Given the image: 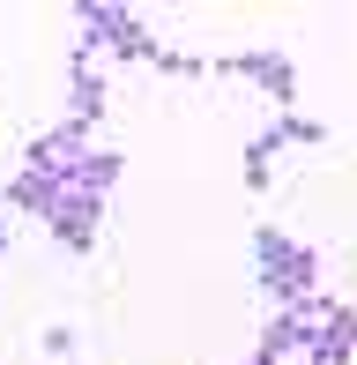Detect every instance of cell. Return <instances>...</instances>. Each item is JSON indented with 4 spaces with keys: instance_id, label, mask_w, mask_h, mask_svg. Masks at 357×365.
Masks as SVG:
<instances>
[{
    "instance_id": "cell-1",
    "label": "cell",
    "mask_w": 357,
    "mask_h": 365,
    "mask_svg": "<svg viewBox=\"0 0 357 365\" xmlns=\"http://www.w3.org/2000/svg\"><path fill=\"white\" fill-rule=\"evenodd\" d=\"M253 276H261L268 306H298V298H313V284H320V261H313V246H298L290 231H261V239H253Z\"/></svg>"
},
{
    "instance_id": "cell-2",
    "label": "cell",
    "mask_w": 357,
    "mask_h": 365,
    "mask_svg": "<svg viewBox=\"0 0 357 365\" xmlns=\"http://www.w3.org/2000/svg\"><path fill=\"white\" fill-rule=\"evenodd\" d=\"M75 15H82V53H112V60H156V53H164L134 8H112V0H75Z\"/></svg>"
},
{
    "instance_id": "cell-3",
    "label": "cell",
    "mask_w": 357,
    "mask_h": 365,
    "mask_svg": "<svg viewBox=\"0 0 357 365\" xmlns=\"http://www.w3.org/2000/svg\"><path fill=\"white\" fill-rule=\"evenodd\" d=\"M23 164H30V172H45V179H75V172L90 164V127L68 112L60 127H45V135L30 142V157H23Z\"/></svg>"
},
{
    "instance_id": "cell-4",
    "label": "cell",
    "mask_w": 357,
    "mask_h": 365,
    "mask_svg": "<svg viewBox=\"0 0 357 365\" xmlns=\"http://www.w3.org/2000/svg\"><path fill=\"white\" fill-rule=\"evenodd\" d=\"M53 239H60V254H90L97 246V224H105V202L97 194H82L75 179H60V202H53Z\"/></svg>"
},
{
    "instance_id": "cell-5",
    "label": "cell",
    "mask_w": 357,
    "mask_h": 365,
    "mask_svg": "<svg viewBox=\"0 0 357 365\" xmlns=\"http://www.w3.org/2000/svg\"><path fill=\"white\" fill-rule=\"evenodd\" d=\"M216 75H253L268 97H298V60L290 53H231V60H216Z\"/></svg>"
},
{
    "instance_id": "cell-6",
    "label": "cell",
    "mask_w": 357,
    "mask_h": 365,
    "mask_svg": "<svg viewBox=\"0 0 357 365\" xmlns=\"http://www.w3.org/2000/svg\"><path fill=\"white\" fill-rule=\"evenodd\" d=\"M298 142H328V127H320V120H305V112H283L275 127H261V135L246 142V164H268L275 149H298Z\"/></svg>"
},
{
    "instance_id": "cell-7",
    "label": "cell",
    "mask_w": 357,
    "mask_h": 365,
    "mask_svg": "<svg viewBox=\"0 0 357 365\" xmlns=\"http://www.w3.org/2000/svg\"><path fill=\"white\" fill-rule=\"evenodd\" d=\"M53 202H60V179L30 172V164L8 179V194H0V209H30V217H53Z\"/></svg>"
},
{
    "instance_id": "cell-8",
    "label": "cell",
    "mask_w": 357,
    "mask_h": 365,
    "mask_svg": "<svg viewBox=\"0 0 357 365\" xmlns=\"http://www.w3.org/2000/svg\"><path fill=\"white\" fill-rule=\"evenodd\" d=\"M119 172H127V157H119V149H90V164L75 172V187H82V194H97V202H112Z\"/></svg>"
},
{
    "instance_id": "cell-9",
    "label": "cell",
    "mask_w": 357,
    "mask_h": 365,
    "mask_svg": "<svg viewBox=\"0 0 357 365\" xmlns=\"http://www.w3.org/2000/svg\"><path fill=\"white\" fill-rule=\"evenodd\" d=\"M75 120H82V127H97V112H105V75H97L90 68V53H75Z\"/></svg>"
},
{
    "instance_id": "cell-10",
    "label": "cell",
    "mask_w": 357,
    "mask_h": 365,
    "mask_svg": "<svg viewBox=\"0 0 357 365\" xmlns=\"http://www.w3.org/2000/svg\"><path fill=\"white\" fill-rule=\"evenodd\" d=\"M156 68H164V75H208V60H186V53H156Z\"/></svg>"
},
{
    "instance_id": "cell-11",
    "label": "cell",
    "mask_w": 357,
    "mask_h": 365,
    "mask_svg": "<svg viewBox=\"0 0 357 365\" xmlns=\"http://www.w3.org/2000/svg\"><path fill=\"white\" fill-rule=\"evenodd\" d=\"M0 261H8V209H0Z\"/></svg>"
}]
</instances>
